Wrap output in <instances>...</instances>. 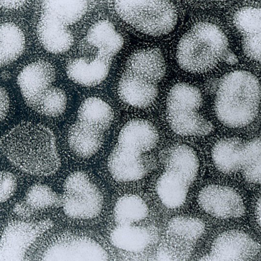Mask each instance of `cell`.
Instances as JSON below:
<instances>
[{"label": "cell", "instance_id": "obj_35", "mask_svg": "<svg viewBox=\"0 0 261 261\" xmlns=\"http://www.w3.org/2000/svg\"><path fill=\"white\" fill-rule=\"evenodd\" d=\"M27 3L26 1H1V6L7 9H17Z\"/></svg>", "mask_w": 261, "mask_h": 261}, {"label": "cell", "instance_id": "obj_24", "mask_svg": "<svg viewBox=\"0 0 261 261\" xmlns=\"http://www.w3.org/2000/svg\"><path fill=\"white\" fill-rule=\"evenodd\" d=\"M111 241L116 248L129 252H140L151 243V234L146 228L133 225H118L111 234Z\"/></svg>", "mask_w": 261, "mask_h": 261}, {"label": "cell", "instance_id": "obj_33", "mask_svg": "<svg viewBox=\"0 0 261 261\" xmlns=\"http://www.w3.org/2000/svg\"><path fill=\"white\" fill-rule=\"evenodd\" d=\"M17 186V182L14 174L8 171L1 172V191L0 198L2 203H4L12 198Z\"/></svg>", "mask_w": 261, "mask_h": 261}, {"label": "cell", "instance_id": "obj_27", "mask_svg": "<svg viewBox=\"0 0 261 261\" xmlns=\"http://www.w3.org/2000/svg\"><path fill=\"white\" fill-rule=\"evenodd\" d=\"M0 63L5 66L17 60L22 55L25 46L24 35L13 23H3L0 30Z\"/></svg>", "mask_w": 261, "mask_h": 261}, {"label": "cell", "instance_id": "obj_34", "mask_svg": "<svg viewBox=\"0 0 261 261\" xmlns=\"http://www.w3.org/2000/svg\"><path fill=\"white\" fill-rule=\"evenodd\" d=\"M10 100L7 91L5 89L1 88V121H4L9 112Z\"/></svg>", "mask_w": 261, "mask_h": 261}, {"label": "cell", "instance_id": "obj_15", "mask_svg": "<svg viewBox=\"0 0 261 261\" xmlns=\"http://www.w3.org/2000/svg\"><path fill=\"white\" fill-rule=\"evenodd\" d=\"M156 127L144 120L128 122L122 128L119 135L118 145L143 154L153 149L159 141Z\"/></svg>", "mask_w": 261, "mask_h": 261}, {"label": "cell", "instance_id": "obj_4", "mask_svg": "<svg viewBox=\"0 0 261 261\" xmlns=\"http://www.w3.org/2000/svg\"><path fill=\"white\" fill-rule=\"evenodd\" d=\"M202 103V94L197 87L185 83L172 87L167 100V118L174 133L202 137L212 132L211 122L199 113Z\"/></svg>", "mask_w": 261, "mask_h": 261}, {"label": "cell", "instance_id": "obj_5", "mask_svg": "<svg viewBox=\"0 0 261 261\" xmlns=\"http://www.w3.org/2000/svg\"><path fill=\"white\" fill-rule=\"evenodd\" d=\"M115 9L126 23L152 36L167 34L177 24L176 9L167 1H116Z\"/></svg>", "mask_w": 261, "mask_h": 261}, {"label": "cell", "instance_id": "obj_19", "mask_svg": "<svg viewBox=\"0 0 261 261\" xmlns=\"http://www.w3.org/2000/svg\"><path fill=\"white\" fill-rule=\"evenodd\" d=\"M245 143L237 138H227L217 142L212 151L215 167L225 173L241 170Z\"/></svg>", "mask_w": 261, "mask_h": 261}, {"label": "cell", "instance_id": "obj_29", "mask_svg": "<svg viewBox=\"0 0 261 261\" xmlns=\"http://www.w3.org/2000/svg\"><path fill=\"white\" fill-rule=\"evenodd\" d=\"M23 202L33 216L39 211L61 205V199L48 186L37 184L29 190Z\"/></svg>", "mask_w": 261, "mask_h": 261}, {"label": "cell", "instance_id": "obj_22", "mask_svg": "<svg viewBox=\"0 0 261 261\" xmlns=\"http://www.w3.org/2000/svg\"><path fill=\"white\" fill-rule=\"evenodd\" d=\"M190 185L177 173L166 170L157 182L156 190L162 203L175 209L185 203Z\"/></svg>", "mask_w": 261, "mask_h": 261}, {"label": "cell", "instance_id": "obj_18", "mask_svg": "<svg viewBox=\"0 0 261 261\" xmlns=\"http://www.w3.org/2000/svg\"><path fill=\"white\" fill-rule=\"evenodd\" d=\"M37 34L42 46L48 52L60 54L68 51L74 42L71 31L55 20L41 15Z\"/></svg>", "mask_w": 261, "mask_h": 261}, {"label": "cell", "instance_id": "obj_28", "mask_svg": "<svg viewBox=\"0 0 261 261\" xmlns=\"http://www.w3.org/2000/svg\"><path fill=\"white\" fill-rule=\"evenodd\" d=\"M148 208L144 201L139 196L129 194L123 196L114 208V217L118 225H133L147 216Z\"/></svg>", "mask_w": 261, "mask_h": 261}, {"label": "cell", "instance_id": "obj_11", "mask_svg": "<svg viewBox=\"0 0 261 261\" xmlns=\"http://www.w3.org/2000/svg\"><path fill=\"white\" fill-rule=\"evenodd\" d=\"M259 247L244 232L226 231L215 239L211 252L201 260H250L258 254Z\"/></svg>", "mask_w": 261, "mask_h": 261}, {"label": "cell", "instance_id": "obj_32", "mask_svg": "<svg viewBox=\"0 0 261 261\" xmlns=\"http://www.w3.org/2000/svg\"><path fill=\"white\" fill-rule=\"evenodd\" d=\"M260 9L246 7L238 10L233 17L237 29L244 38L260 36Z\"/></svg>", "mask_w": 261, "mask_h": 261}, {"label": "cell", "instance_id": "obj_6", "mask_svg": "<svg viewBox=\"0 0 261 261\" xmlns=\"http://www.w3.org/2000/svg\"><path fill=\"white\" fill-rule=\"evenodd\" d=\"M32 259L40 260H107V251L89 237L66 232L55 234L39 246H34ZM33 247V248H34Z\"/></svg>", "mask_w": 261, "mask_h": 261}, {"label": "cell", "instance_id": "obj_23", "mask_svg": "<svg viewBox=\"0 0 261 261\" xmlns=\"http://www.w3.org/2000/svg\"><path fill=\"white\" fill-rule=\"evenodd\" d=\"M103 141V134L79 122L71 126L68 143L74 153L80 157L89 158L99 150Z\"/></svg>", "mask_w": 261, "mask_h": 261}, {"label": "cell", "instance_id": "obj_21", "mask_svg": "<svg viewBox=\"0 0 261 261\" xmlns=\"http://www.w3.org/2000/svg\"><path fill=\"white\" fill-rule=\"evenodd\" d=\"M165 163L166 170L177 173L190 185L197 177L199 160L189 146L182 144L172 147L166 155Z\"/></svg>", "mask_w": 261, "mask_h": 261}, {"label": "cell", "instance_id": "obj_16", "mask_svg": "<svg viewBox=\"0 0 261 261\" xmlns=\"http://www.w3.org/2000/svg\"><path fill=\"white\" fill-rule=\"evenodd\" d=\"M89 44L97 49V57L112 61L122 49L124 40L114 24L107 20L95 23L86 35Z\"/></svg>", "mask_w": 261, "mask_h": 261}, {"label": "cell", "instance_id": "obj_2", "mask_svg": "<svg viewBox=\"0 0 261 261\" xmlns=\"http://www.w3.org/2000/svg\"><path fill=\"white\" fill-rule=\"evenodd\" d=\"M260 87L257 78L245 71H236L224 76L217 86L215 114L227 126L248 125L255 119L259 108Z\"/></svg>", "mask_w": 261, "mask_h": 261}, {"label": "cell", "instance_id": "obj_9", "mask_svg": "<svg viewBox=\"0 0 261 261\" xmlns=\"http://www.w3.org/2000/svg\"><path fill=\"white\" fill-rule=\"evenodd\" d=\"M53 226L54 223L50 220L9 223L2 236L0 260L27 259L31 248H33L37 241Z\"/></svg>", "mask_w": 261, "mask_h": 261}, {"label": "cell", "instance_id": "obj_30", "mask_svg": "<svg viewBox=\"0 0 261 261\" xmlns=\"http://www.w3.org/2000/svg\"><path fill=\"white\" fill-rule=\"evenodd\" d=\"M67 98L61 89L52 86L32 106L38 113L50 117L62 115L66 109Z\"/></svg>", "mask_w": 261, "mask_h": 261}, {"label": "cell", "instance_id": "obj_14", "mask_svg": "<svg viewBox=\"0 0 261 261\" xmlns=\"http://www.w3.org/2000/svg\"><path fill=\"white\" fill-rule=\"evenodd\" d=\"M108 165L113 177L123 182L141 180L148 170L143 154L118 144L109 159Z\"/></svg>", "mask_w": 261, "mask_h": 261}, {"label": "cell", "instance_id": "obj_36", "mask_svg": "<svg viewBox=\"0 0 261 261\" xmlns=\"http://www.w3.org/2000/svg\"><path fill=\"white\" fill-rule=\"evenodd\" d=\"M226 62L228 64L233 65L238 63V60L237 56L232 52L228 51L224 59Z\"/></svg>", "mask_w": 261, "mask_h": 261}, {"label": "cell", "instance_id": "obj_20", "mask_svg": "<svg viewBox=\"0 0 261 261\" xmlns=\"http://www.w3.org/2000/svg\"><path fill=\"white\" fill-rule=\"evenodd\" d=\"M114 112L110 105L97 97H90L81 105L78 121L104 134L111 126Z\"/></svg>", "mask_w": 261, "mask_h": 261}, {"label": "cell", "instance_id": "obj_31", "mask_svg": "<svg viewBox=\"0 0 261 261\" xmlns=\"http://www.w3.org/2000/svg\"><path fill=\"white\" fill-rule=\"evenodd\" d=\"M241 170L249 182L260 183V140L255 138L245 144Z\"/></svg>", "mask_w": 261, "mask_h": 261}, {"label": "cell", "instance_id": "obj_26", "mask_svg": "<svg viewBox=\"0 0 261 261\" xmlns=\"http://www.w3.org/2000/svg\"><path fill=\"white\" fill-rule=\"evenodd\" d=\"M87 1H43L42 15L68 27L77 22L88 11Z\"/></svg>", "mask_w": 261, "mask_h": 261}, {"label": "cell", "instance_id": "obj_8", "mask_svg": "<svg viewBox=\"0 0 261 261\" xmlns=\"http://www.w3.org/2000/svg\"><path fill=\"white\" fill-rule=\"evenodd\" d=\"M205 224L194 217L177 216L167 227V244L158 252L161 260H185L189 258L196 244L203 234Z\"/></svg>", "mask_w": 261, "mask_h": 261}, {"label": "cell", "instance_id": "obj_17", "mask_svg": "<svg viewBox=\"0 0 261 261\" xmlns=\"http://www.w3.org/2000/svg\"><path fill=\"white\" fill-rule=\"evenodd\" d=\"M112 61L99 57L92 61L85 58L70 61L66 72L73 82L84 86H96L101 83L110 72Z\"/></svg>", "mask_w": 261, "mask_h": 261}, {"label": "cell", "instance_id": "obj_12", "mask_svg": "<svg viewBox=\"0 0 261 261\" xmlns=\"http://www.w3.org/2000/svg\"><path fill=\"white\" fill-rule=\"evenodd\" d=\"M56 77L53 65L45 60L33 62L18 75L17 83L25 101L31 108L52 87Z\"/></svg>", "mask_w": 261, "mask_h": 261}, {"label": "cell", "instance_id": "obj_1", "mask_svg": "<svg viewBox=\"0 0 261 261\" xmlns=\"http://www.w3.org/2000/svg\"><path fill=\"white\" fill-rule=\"evenodd\" d=\"M1 148L13 165L31 175L49 176L60 167L56 137L44 125H17L2 137Z\"/></svg>", "mask_w": 261, "mask_h": 261}, {"label": "cell", "instance_id": "obj_13", "mask_svg": "<svg viewBox=\"0 0 261 261\" xmlns=\"http://www.w3.org/2000/svg\"><path fill=\"white\" fill-rule=\"evenodd\" d=\"M166 70L163 55L158 49L153 48L138 51L130 56L124 73L140 84L158 86Z\"/></svg>", "mask_w": 261, "mask_h": 261}, {"label": "cell", "instance_id": "obj_7", "mask_svg": "<svg viewBox=\"0 0 261 261\" xmlns=\"http://www.w3.org/2000/svg\"><path fill=\"white\" fill-rule=\"evenodd\" d=\"M61 205L71 218H94L101 211L103 200L101 193L84 172L71 174L64 184Z\"/></svg>", "mask_w": 261, "mask_h": 261}, {"label": "cell", "instance_id": "obj_37", "mask_svg": "<svg viewBox=\"0 0 261 261\" xmlns=\"http://www.w3.org/2000/svg\"><path fill=\"white\" fill-rule=\"evenodd\" d=\"M255 216L257 224L260 226V199L257 201L255 206Z\"/></svg>", "mask_w": 261, "mask_h": 261}, {"label": "cell", "instance_id": "obj_25", "mask_svg": "<svg viewBox=\"0 0 261 261\" xmlns=\"http://www.w3.org/2000/svg\"><path fill=\"white\" fill-rule=\"evenodd\" d=\"M118 92L125 103L136 108H145L155 101L159 89L157 86L140 84L123 73L118 84Z\"/></svg>", "mask_w": 261, "mask_h": 261}, {"label": "cell", "instance_id": "obj_10", "mask_svg": "<svg viewBox=\"0 0 261 261\" xmlns=\"http://www.w3.org/2000/svg\"><path fill=\"white\" fill-rule=\"evenodd\" d=\"M198 202L206 213L222 219L238 218L246 210L241 196L233 189L223 186L205 187L199 194Z\"/></svg>", "mask_w": 261, "mask_h": 261}, {"label": "cell", "instance_id": "obj_3", "mask_svg": "<svg viewBox=\"0 0 261 261\" xmlns=\"http://www.w3.org/2000/svg\"><path fill=\"white\" fill-rule=\"evenodd\" d=\"M228 51V41L223 31L214 24L201 22L180 40L177 59L185 71L202 73L216 67Z\"/></svg>", "mask_w": 261, "mask_h": 261}]
</instances>
